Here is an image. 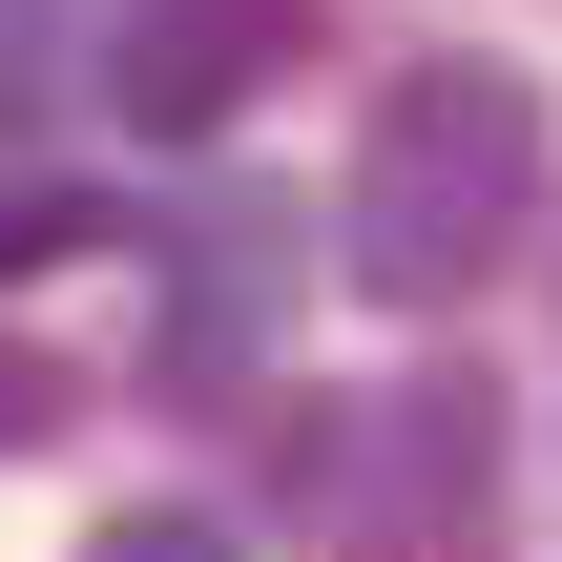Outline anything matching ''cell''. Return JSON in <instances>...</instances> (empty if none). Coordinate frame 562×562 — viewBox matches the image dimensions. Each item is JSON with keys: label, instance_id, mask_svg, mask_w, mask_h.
<instances>
[{"label": "cell", "instance_id": "obj_4", "mask_svg": "<svg viewBox=\"0 0 562 562\" xmlns=\"http://www.w3.org/2000/svg\"><path fill=\"white\" fill-rule=\"evenodd\" d=\"M271 313H292V209H188L167 229V375L229 396L271 355Z\"/></svg>", "mask_w": 562, "mask_h": 562}, {"label": "cell", "instance_id": "obj_6", "mask_svg": "<svg viewBox=\"0 0 562 562\" xmlns=\"http://www.w3.org/2000/svg\"><path fill=\"white\" fill-rule=\"evenodd\" d=\"M63 417H83V375H63V355H21V334H0V459H42V438H63Z\"/></svg>", "mask_w": 562, "mask_h": 562}, {"label": "cell", "instance_id": "obj_1", "mask_svg": "<svg viewBox=\"0 0 562 562\" xmlns=\"http://www.w3.org/2000/svg\"><path fill=\"white\" fill-rule=\"evenodd\" d=\"M521 229H542V83H521V63H417V83L355 125L334 271H355L375 313H459Z\"/></svg>", "mask_w": 562, "mask_h": 562}, {"label": "cell", "instance_id": "obj_2", "mask_svg": "<svg viewBox=\"0 0 562 562\" xmlns=\"http://www.w3.org/2000/svg\"><path fill=\"white\" fill-rule=\"evenodd\" d=\"M313 21L334 0H104V42H83V83L146 125V146H209L271 63H313Z\"/></svg>", "mask_w": 562, "mask_h": 562}, {"label": "cell", "instance_id": "obj_3", "mask_svg": "<svg viewBox=\"0 0 562 562\" xmlns=\"http://www.w3.org/2000/svg\"><path fill=\"white\" fill-rule=\"evenodd\" d=\"M334 521H375V542L501 521V396H480V375H396V396L355 417V459H334Z\"/></svg>", "mask_w": 562, "mask_h": 562}, {"label": "cell", "instance_id": "obj_5", "mask_svg": "<svg viewBox=\"0 0 562 562\" xmlns=\"http://www.w3.org/2000/svg\"><path fill=\"white\" fill-rule=\"evenodd\" d=\"M63 250H104V209L42 188V167H0V271H63Z\"/></svg>", "mask_w": 562, "mask_h": 562}]
</instances>
